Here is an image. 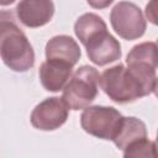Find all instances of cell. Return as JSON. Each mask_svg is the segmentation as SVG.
I'll list each match as a JSON object with an SVG mask.
<instances>
[{"label":"cell","instance_id":"6da1fadb","mask_svg":"<svg viewBox=\"0 0 158 158\" xmlns=\"http://www.w3.org/2000/svg\"><path fill=\"white\" fill-rule=\"evenodd\" d=\"M0 53L7 68L23 73L35 64L33 48L23 31L2 14L0 25Z\"/></svg>","mask_w":158,"mask_h":158},{"label":"cell","instance_id":"7a4b0ae2","mask_svg":"<svg viewBox=\"0 0 158 158\" xmlns=\"http://www.w3.org/2000/svg\"><path fill=\"white\" fill-rule=\"evenodd\" d=\"M101 74L90 65L78 68L65 84L62 94L63 101L70 110L86 109L98 96Z\"/></svg>","mask_w":158,"mask_h":158},{"label":"cell","instance_id":"3957f363","mask_svg":"<svg viewBox=\"0 0 158 158\" xmlns=\"http://www.w3.org/2000/svg\"><path fill=\"white\" fill-rule=\"evenodd\" d=\"M100 88L112 101L117 104H127L147 96L141 83L130 72V69L121 63L102 72Z\"/></svg>","mask_w":158,"mask_h":158},{"label":"cell","instance_id":"277c9868","mask_svg":"<svg viewBox=\"0 0 158 158\" xmlns=\"http://www.w3.org/2000/svg\"><path fill=\"white\" fill-rule=\"evenodd\" d=\"M123 116L118 110L111 106H88L80 116L81 128L98 138L114 139Z\"/></svg>","mask_w":158,"mask_h":158},{"label":"cell","instance_id":"5b68a950","mask_svg":"<svg viewBox=\"0 0 158 158\" xmlns=\"http://www.w3.org/2000/svg\"><path fill=\"white\" fill-rule=\"evenodd\" d=\"M110 22L114 31L123 40L133 41L146 32L147 22L142 10L133 2L120 1L110 12Z\"/></svg>","mask_w":158,"mask_h":158},{"label":"cell","instance_id":"8992f818","mask_svg":"<svg viewBox=\"0 0 158 158\" xmlns=\"http://www.w3.org/2000/svg\"><path fill=\"white\" fill-rule=\"evenodd\" d=\"M69 107L62 98L52 96L41 101L31 112V125L41 131H54L68 118Z\"/></svg>","mask_w":158,"mask_h":158},{"label":"cell","instance_id":"52a82bcc","mask_svg":"<svg viewBox=\"0 0 158 158\" xmlns=\"http://www.w3.org/2000/svg\"><path fill=\"white\" fill-rule=\"evenodd\" d=\"M16 15L26 27H42L52 20L54 4L52 0H20L16 6Z\"/></svg>","mask_w":158,"mask_h":158},{"label":"cell","instance_id":"ba28073f","mask_svg":"<svg viewBox=\"0 0 158 158\" xmlns=\"http://www.w3.org/2000/svg\"><path fill=\"white\" fill-rule=\"evenodd\" d=\"M85 48L90 62L99 67L118 60L122 54L120 42L107 31H104L91 38L85 44Z\"/></svg>","mask_w":158,"mask_h":158},{"label":"cell","instance_id":"9c48e42d","mask_svg":"<svg viewBox=\"0 0 158 158\" xmlns=\"http://www.w3.org/2000/svg\"><path fill=\"white\" fill-rule=\"evenodd\" d=\"M38 74L42 86L47 91L57 93L63 90L70 79L73 74V65L60 60L47 59L41 64Z\"/></svg>","mask_w":158,"mask_h":158},{"label":"cell","instance_id":"30bf717a","mask_svg":"<svg viewBox=\"0 0 158 158\" xmlns=\"http://www.w3.org/2000/svg\"><path fill=\"white\" fill-rule=\"evenodd\" d=\"M81 56L79 44L70 36L59 35L52 37L46 44V58L60 60L72 64L73 67L79 62Z\"/></svg>","mask_w":158,"mask_h":158},{"label":"cell","instance_id":"8fae6325","mask_svg":"<svg viewBox=\"0 0 158 158\" xmlns=\"http://www.w3.org/2000/svg\"><path fill=\"white\" fill-rule=\"evenodd\" d=\"M143 138H147V127L144 122L137 117L131 116V117H123L121 126L116 136L114 137L112 142L118 149L125 151L127 147Z\"/></svg>","mask_w":158,"mask_h":158},{"label":"cell","instance_id":"7c38bea8","mask_svg":"<svg viewBox=\"0 0 158 158\" xmlns=\"http://www.w3.org/2000/svg\"><path fill=\"white\" fill-rule=\"evenodd\" d=\"M107 31V26L105 21L96 14L88 12L78 17L74 23L75 36L79 38L81 44H86L91 38L98 36L99 33Z\"/></svg>","mask_w":158,"mask_h":158},{"label":"cell","instance_id":"4fadbf2b","mask_svg":"<svg viewBox=\"0 0 158 158\" xmlns=\"http://www.w3.org/2000/svg\"><path fill=\"white\" fill-rule=\"evenodd\" d=\"M126 63H144L158 68V46L156 42H142L136 44L127 54Z\"/></svg>","mask_w":158,"mask_h":158},{"label":"cell","instance_id":"5bb4252c","mask_svg":"<svg viewBox=\"0 0 158 158\" xmlns=\"http://www.w3.org/2000/svg\"><path fill=\"white\" fill-rule=\"evenodd\" d=\"M125 157H153L158 158V146L149 141L148 138H143L123 151Z\"/></svg>","mask_w":158,"mask_h":158},{"label":"cell","instance_id":"9a60e30c","mask_svg":"<svg viewBox=\"0 0 158 158\" xmlns=\"http://www.w3.org/2000/svg\"><path fill=\"white\" fill-rule=\"evenodd\" d=\"M144 14L151 23L158 26V0H149L146 5Z\"/></svg>","mask_w":158,"mask_h":158},{"label":"cell","instance_id":"2e32d148","mask_svg":"<svg viewBox=\"0 0 158 158\" xmlns=\"http://www.w3.org/2000/svg\"><path fill=\"white\" fill-rule=\"evenodd\" d=\"M86 1L94 9H105L114 2V0H86Z\"/></svg>","mask_w":158,"mask_h":158},{"label":"cell","instance_id":"e0dca14e","mask_svg":"<svg viewBox=\"0 0 158 158\" xmlns=\"http://www.w3.org/2000/svg\"><path fill=\"white\" fill-rule=\"evenodd\" d=\"M16 0H0V5L1 6H7V5H11L14 4Z\"/></svg>","mask_w":158,"mask_h":158},{"label":"cell","instance_id":"ac0fdd59","mask_svg":"<svg viewBox=\"0 0 158 158\" xmlns=\"http://www.w3.org/2000/svg\"><path fill=\"white\" fill-rule=\"evenodd\" d=\"M153 93L156 94V96L158 98V78L156 80V84H154V88H153Z\"/></svg>","mask_w":158,"mask_h":158},{"label":"cell","instance_id":"d6986e66","mask_svg":"<svg viewBox=\"0 0 158 158\" xmlns=\"http://www.w3.org/2000/svg\"><path fill=\"white\" fill-rule=\"evenodd\" d=\"M157 146H158V132H157Z\"/></svg>","mask_w":158,"mask_h":158},{"label":"cell","instance_id":"ffe728a7","mask_svg":"<svg viewBox=\"0 0 158 158\" xmlns=\"http://www.w3.org/2000/svg\"><path fill=\"white\" fill-rule=\"evenodd\" d=\"M156 43H157V46H158V40H157V41H156Z\"/></svg>","mask_w":158,"mask_h":158}]
</instances>
